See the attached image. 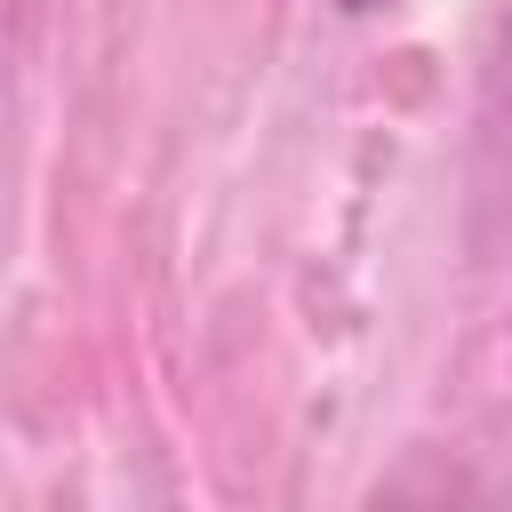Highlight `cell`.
I'll return each instance as SVG.
<instances>
[{
	"label": "cell",
	"mask_w": 512,
	"mask_h": 512,
	"mask_svg": "<svg viewBox=\"0 0 512 512\" xmlns=\"http://www.w3.org/2000/svg\"><path fill=\"white\" fill-rule=\"evenodd\" d=\"M344 16H376V8H392V0H336Z\"/></svg>",
	"instance_id": "6da1fadb"
}]
</instances>
